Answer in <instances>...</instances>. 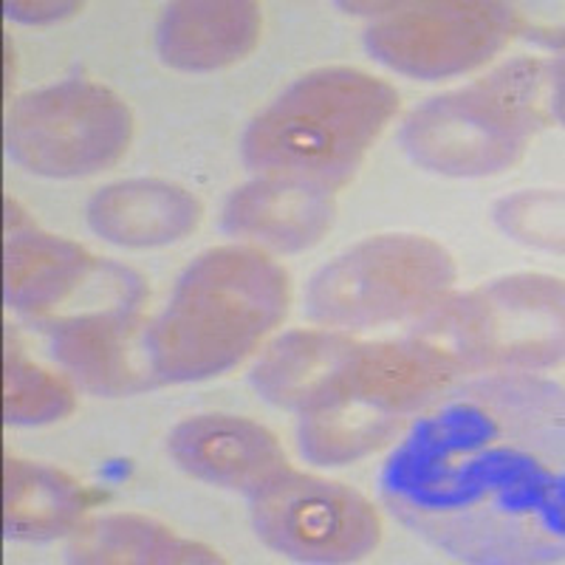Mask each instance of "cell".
<instances>
[{"mask_svg":"<svg viewBox=\"0 0 565 565\" xmlns=\"http://www.w3.org/2000/svg\"><path fill=\"white\" fill-rule=\"evenodd\" d=\"M365 32L376 63L413 79H450L487 65L523 32L521 12L501 0L385 3Z\"/></svg>","mask_w":565,"mask_h":565,"instance_id":"cell-9","label":"cell"},{"mask_svg":"<svg viewBox=\"0 0 565 565\" xmlns=\"http://www.w3.org/2000/svg\"><path fill=\"white\" fill-rule=\"evenodd\" d=\"M264 34L252 0H175L156 26V52L168 68L210 74L249 57Z\"/></svg>","mask_w":565,"mask_h":565,"instance_id":"cell-16","label":"cell"},{"mask_svg":"<svg viewBox=\"0 0 565 565\" xmlns=\"http://www.w3.org/2000/svg\"><path fill=\"white\" fill-rule=\"evenodd\" d=\"M99 260L85 246L43 232L7 199V246H3V297L9 309L29 317L52 315L83 291Z\"/></svg>","mask_w":565,"mask_h":565,"instance_id":"cell-14","label":"cell"},{"mask_svg":"<svg viewBox=\"0 0 565 565\" xmlns=\"http://www.w3.org/2000/svg\"><path fill=\"white\" fill-rule=\"evenodd\" d=\"M83 12V3H57V0H49V3H20V0H9L7 14L18 23H26V26H43V23H57V20L71 18V14Z\"/></svg>","mask_w":565,"mask_h":565,"instance_id":"cell-22","label":"cell"},{"mask_svg":"<svg viewBox=\"0 0 565 565\" xmlns=\"http://www.w3.org/2000/svg\"><path fill=\"white\" fill-rule=\"evenodd\" d=\"M563 122V60L521 54L487 77L416 105L402 148L418 168L447 179H487L514 168L529 141Z\"/></svg>","mask_w":565,"mask_h":565,"instance_id":"cell-3","label":"cell"},{"mask_svg":"<svg viewBox=\"0 0 565 565\" xmlns=\"http://www.w3.org/2000/svg\"><path fill=\"white\" fill-rule=\"evenodd\" d=\"M356 348L360 340L334 328L286 331L257 356L249 382L269 405L300 416L328 391Z\"/></svg>","mask_w":565,"mask_h":565,"instance_id":"cell-17","label":"cell"},{"mask_svg":"<svg viewBox=\"0 0 565 565\" xmlns=\"http://www.w3.org/2000/svg\"><path fill=\"white\" fill-rule=\"evenodd\" d=\"M65 557L83 565H212L215 548L186 540L164 523L134 512L85 518L68 537Z\"/></svg>","mask_w":565,"mask_h":565,"instance_id":"cell-19","label":"cell"},{"mask_svg":"<svg viewBox=\"0 0 565 565\" xmlns=\"http://www.w3.org/2000/svg\"><path fill=\"white\" fill-rule=\"evenodd\" d=\"M260 543L311 565L360 563L382 543L380 509L342 481L286 467L249 494Z\"/></svg>","mask_w":565,"mask_h":565,"instance_id":"cell-10","label":"cell"},{"mask_svg":"<svg viewBox=\"0 0 565 565\" xmlns=\"http://www.w3.org/2000/svg\"><path fill=\"white\" fill-rule=\"evenodd\" d=\"M337 221V193L286 175H257L232 190L221 226L264 252L295 255L320 244Z\"/></svg>","mask_w":565,"mask_h":565,"instance_id":"cell-13","label":"cell"},{"mask_svg":"<svg viewBox=\"0 0 565 565\" xmlns=\"http://www.w3.org/2000/svg\"><path fill=\"white\" fill-rule=\"evenodd\" d=\"M405 337L458 376L554 371L563 362V280L509 275L450 291L416 317Z\"/></svg>","mask_w":565,"mask_h":565,"instance_id":"cell-6","label":"cell"},{"mask_svg":"<svg viewBox=\"0 0 565 565\" xmlns=\"http://www.w3.org/2000/svg\"><path fill=\"white\" fill-rule=\"evenodd\" d=\"M402 526L463 563H559L565 548L563 387L540 373L458 380L380 469Z\"/></svg>","mask_w":565,"mask_h":565,"instance_id":"cell-1","label":"cell"},{"mask_svg":"<svg viewBox=\"0 0 565 565\" xmlns=\"http://www.w3.org/2000/svg\"><path fill=\"white\" fill-rule=\"evenodd\" d=\"M456 277V260L438 241L413 232L373 235L315 271L306 315L345 334L413 322L450 295Z\"/></svg>","mask_w":565,"mask_h":565,"instance_id":"cell-7","label":"cell"},{"mask_svg":"<svg viewBox=\"0 0 565 565\" xmlns=\"http://www.w3.org/2000/svg\"><path fill=\"white\" fill-rule=\"evenodd\" d=\"M398 90L353 65L297 77L246 125L241 161L257 175H286L342 190L398 114Z\"/></svg>","mask_w":565,"mask_h":565,"instance_id":"cell-4","label":"cell"},{"mask_svg":"<svg viewBox=\"0 0 565 565\" xmlns=\"http://www.w3.org/2000/svg\"><path fill=\"white\" fill-rule=\"evenodd\" d=\"M461 380L413 340L360 342L348 365L297 422V447L317 467H345L385 450Z\"/></svg>","mask_w":565,"mask_h":565,"instance_id":"cell-5","label":"cell"},{"mask_svg":"<svg viewBox=\"0 0 565 565\" xmlns=\"http://www.w3.org/2000/svg\"><path fill=\"white\" fill-rule=\"evenodd\" d=\"M52 356L74 387L90 396H139L159 387L150 356V320L141 306H85L63 317H34Z\"/></svg>","mask_w":565,"mask_h":565,"instance_id":"cell-11","label":"cell"},{"mask_svg":"<svg viewBox=\"0 0 565 565\" xmlns=\"http://www.w3.org/2000/svg\"><path fill=\"white\" fill-rule=\"evenodd\" d=\"M289 306V271L269 252L252 244L201 252L150 320L156 376L161 385L224 376L275 334Z\"/></svg>","mask_w":565,"mask_h":565,"instance_id":"cell-2","label":"cell"},{"mask_svg":"<svg viewBox=\"0 0 565 565\" xmlns=\"http://www.w3.org/2000/svg\"><path fill=\"white\" fill-rule=\"evenodd\" d=\"M492 218L503 235L532 249L563 252V195L559 190H521L494 204Z\"/></svg>","mask_w":565,"mask_h":565,"instance_id":"cell-21","label":"cell"},{"mask_svg":"<svg viewBox=\"0 0 565 565\" xmlns=\"http://www.w3.org/2000/svg\"><path fill=\"white\" fill-rule=\"evenodd\" d=\"M9 159L43 179H88L114 168L134 141V114L94 79L26 90L7 114Z\"/></svg>","mask_w":565,"mask_h":565,"instance_id":"cell-8","label":"cell"},{"mask_svg":"<svg viewBox=\"0 0 565 565\" xmlns=\"http://www.w3.org/2000/svg\"><path fill=\"white\" fill-rule=\"evenodd\" d=\"M77 407V387L68 376L45 371L23 356L9 334L3 360V418L12 427L63 422Z\"/></svg>","mask_w":565,"mask_h":565,"instance_id":"cell-20","label":"cell"},{"mask_svg":"<svg viewBox=\"0 0 565 565\" xmlns=\"http://www.w3.org/2000/svg\"><path fill=\"white\" fill-rule=\"evenodd\" d=\"M168 452L195 481L244 494L289 467L286 450L269 427L232 413H204L179 422L168 436Z\"/></svg>","mask_w":565,"mask_h":565,"instance_id":"cell-12","label":"cell"},{"mask_svg":"<svg viewBox=\"0 0 565 565\" xmlns=\"http://www.w3.org/2000/svg\"><path fill=\"white\" fill-rule=\"evenodd\" d=\"M204 206L186 186L164 179H125L90 195L85 221L90 232L122 249H159L190 238Z\"/></svg>","mask_w":565,"mask_h":565,"instance_id":"cell-15","label":"cell"},{"mask_svg":"<svg viewBox=\"0 0 565 565\" xmlns=\"http://www.w3.org/2000/svg\"><path fill=\"white\" fill-rule=\"evenodd\" d=\"M90 494L77 478L40 461L3 463V532L18 543L71 537L85 521Z\"/></svg>","mask_w":565,"mask_h":565,"instance_id":"cell-18","label":"cell"}]
</instances>
